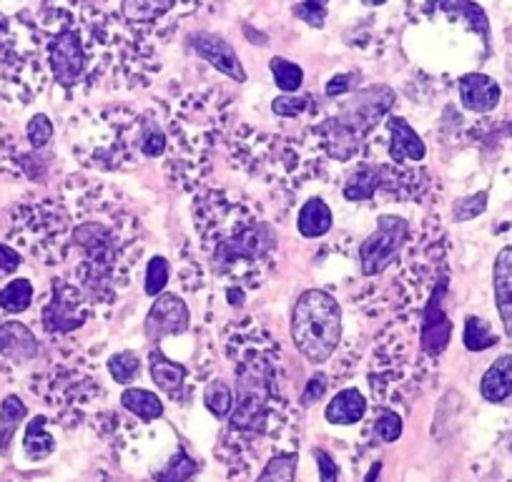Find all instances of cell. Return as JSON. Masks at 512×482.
<instances>
[{
    "label": "cell",
    "instance_id": "cell-1",
    "mask_svg": "<svg viewBox=\"0 0 512 482\" xmlns=\"http://www.w3.org/2000/svg\"><path fill=\"white\" fill-rule=\"evenodd\" d=\"M272 247L274 239L267 224L254 216H246L244 211L241 214L236 211V221L219 226L211 259H214L216 272L241 284L244 279L259 274V267L267 264Z\"/></svg>",
    "mask_w": 512,
    "mask_h": 482
},
{
    "label": "cell",
    "instance_id": "cell-2",
    "mask_svg": "<svg viewBox=\"0 0 512 482\" xmlns=\"http://www.w3.org/2000/svg\"><path fill=\"white\" fill-rule=\"evenodd\" d=\"M342 337V312L337 299L322 289H309L297 299L292 312V339L299 352L312 362L324 365Z\"/></svg>",
    "mask_w": 512,
    "mask_h": 482
},
{
    "label": "cell",
    "instance_id": "cell-3",
    "mask_svg": "<svg viewBox=\"0 0 512 482\" xmlns=\"http://www.w3.org/2000/svg\"><path fill=\"white\" fill-rule=\"evenodd\" d=\"M88 317V299L86 292L76 284H68L56 279L51 289V299L41 312L43 329L48 334H68L73 329L83 327Z\"/></svg>",
    "mask_w": 512,
    "mask_h": 482
},
{
    "label": "cell",
    "instance_id": "cell-4",
    "mask_svg": "<svg viewBox=\"0 0 512 482\" xmlns=\"http://www.w3.org/2000/svg\"><path fill=\"white\" fill-rule=\"evenodd\" d=\"M407 236V221L400 216H382L374 234L359 247V267L362 274L374 277L382 274L397 259L402 241Z\"/></svg>",
    "mask_w": 512,
    "mask_h": 482
},
{
    "label": "cell",
    "instance_id": "cell-5",
    "mask_svg": "<svg viewBox=\"0 0 512 482\" xmlns=\"http://www.w3.org/2000/svg\"><path fill=\"white\" fill-rule=\"evenodd\" d=\"M48 66L53 78L63 88H73L83 81L88 68V51L76 28H63L48 43Z\"/></svg>",
    "mask_w": 512,
    "mask_h": 482
},
{
    "label": "cell",
    "instance_id": "cell-6",
    "mask_svg": "<svg viewBox=\"0 0 512 482\" xmlns=\"http://www.w3.org/2000/svg\"><path fill=\"white\" fill-rule=\"evenodd\" d=\"M392 103H395V91L392 88L372 86L367 91L357 93L354 101H349L347 106H342V113L337 116V121L362 139L377 124L379 118L390 111Z\"/></svg>",
    "mask_w": 512,
    "mask_h": 482
},
{
    "label": "cell",
    "instance_id": "cell-7",
    "mask_svg": "<svg viewBox=\"0 0 512 482\" xmlns=\"http://www.w3.org/2000/svg\"><path fill=\"white\" fill-rule=\"evenodd\" d=\"M189 307L176 294H159L146 317V337L161 342L171 334H184L189 329Z\"/></svg>",
    "mask_w": 512,
    "mask_h": 482
},
{
    "label": "cell",
    "instance_id": "cell-8",
    "mask_svg": "<svg viewBox=\"0 0 512 482\" xmlns=\"http://www.w3.org/2000/svg\"><path fill=\"white\" fill-rule=\"evenodd\" d=\"M191 48L196 51V56L204 58L209 66H214L216 71L224 73V76L234 78L236 83L246 81V71L239 61V53L234 51L229 41H224L216 33H194L191 36Z\"/></svg>",
    "mask_w": 512,
    "mask_h": 482
},
{
    "label": "cell",
    "instance_id": "cell-9",
    "mask_svg": "<svg viewBox=\"0 0 512 482\" xmlns=\"http://www.w3.org/2000/svg\"><path fill=\"white\" fill-rule=\"evenodd\" d=\"M38 357V339L28 324L0 319V362L21 367Z\"/></svg>",
    "mask_w": 512,
    "mask_h": 482
},
{
    "label": "cell",
    "instance_id": "cell-10",
    "mask_svg": "<svg viewBox=\"0 0 512 482\" xmlns=\"http://www.w3.org/2000/svg\"><path fill=\"white\" fill-rule=\"evenodd\" d=\"M445 289L447 282L442 279L440 287L435 289L432 294L430 304H427V312H425V322H422V334H420V347L422 352L430 354V357H437L447 349L452 337V322L450 317L445 314L442 309V297H445Z\"/></svg>",
    "mask_w": 512,
    "mask_h": 482
},
{
    "label": "cell",
    "instance_id": "cell-11",
    "mask_svg": "<svg viewBox=\"0 0 512 482\" xmlns=\"http://www.w3.org/2000/svg\"><path fill=\"white\" fill-rule=\"evenodd\" d=\"M460 103L472 113H490L500 103V83L485 73H467L457 81Z\"/></svg>",
    "mask_w": 512,
    "mask_h": 482
},
{
    "label": "cell",
    "instance_id": "cell-12",
    "mask_svg": "<svg viewBox=\"0 0 512 482\" xmlns=\"http://www.w3.org/2000/svg\"><path fill=\"white\" fill-rule=\"evenodd\" d=\"M492 282H495V302L502 327H505L507 337H512V247H505L497 254Z\"/></svg>",
    "mask_w": 512,
    "mask_h": 482
},
{
    "label": "cell",
    "instance_id": "cell-13",
    "mask_svg": "<svg viewBox=\"0 0 512 482\" xmlns=\"http://www.w3.org/2000/svg\"><path fill=\"white\" fill-rule=\"evenodd\" d=\"M390 156L392 161L402 164V161H422L425 159L427 149H425V141L417 136V131L407 124L405 118L400 116H392L390 124Z\"/></svg>",
    "mask_w": 512,
    "mask_h": 482
},
{
    "label": "cell",
    "instance_id": "cell-14",
    "mask_svg": "<svg viewBox=\"0 0 512 482\" xmlns=\"http://www.w3.org/2000/svg\"><path fill=\"white\" fill-rule=\"evenodd\" d=\"M480 392L487 402H495V405L512 397V354H502L492 362L490 370L482 375Z\"/></svg>",
    "mask_w": 512,
    "mask_h": 482
},
{
    "label": "cell",
    "instance_id": "cell-15",
    "mask_svg": "<svg viewBox=\"0 0 512 482\" xmlns=\"http://www.w3.org/2000/svg\"><path fill=\"white\" fill-rule=\"evenodd\" d=\"M364 412H367V400L362 397V392L347 387L332 397V402L324 410V417L332 425H354V422L362 420Z\"/></svg>",
    "mask_w": 512,
    "mask_h": 482
},
{
    "label": "cell",
    "instance_id": "cell-16",
    "mask_svg": "<svg viewBox=\"0 0 512 482\" xmlns=\"http://www.w3.org/2000/svg\"><path fill=\"white\" fill-rule=\"evenodd\" d=\"M151 377H154L156 387L164 390L169 397H179L181 387H184L186 380V367L179 365V362H171L169 357L154 349L151 352Z\"/></svg>",
    "mask_w": 512,
    "mask_h": 482
},
{
    "label": "cell",
    "instance_id": "cell-17",
    "mask_svg": "<svg viewBox=\"0 0 512 482\" xmlns=\"http://www.w3.org/2000/svg\"><path fill=\"white\" fill-rule=\"evenodd\" d=\"M297 226L304 239H319L332 229V209L322 199H309L299 211Z\"/></svg>",
    "mask_w": 512,
    "mask_h": 482
},
{
    "label": "cell",
    "instance_id": "cell-18",
    "mask_svg": "<svg viewBox=\"0 0 512 482\" xmlns=\"http://www.w3.org/2000/svg\"><path fill=\"white\" fill-rule=\"evenodd\" d=\"M179 0H121V13L128 23L146 26L156 23L176 8Z\"/></svg>",
    "mask_w": 512,
    "mask_h": 482
},
{
    "label": "cell",
    "instance_id": "cell-19",
    "mask_svg": "<svg viewBox=\"0 0 512 482\" xmlns=\"http://www.w3.org/2000/svg\"><path fill=\"white\" fill-rule=\"evenodd\" d=\"M56 450V440L48 432V420L43 415L33 417L26 427V437H23V452L31 462H41L53 455Z\"/></svg>",
    "mask_w": 512,
    "mask_h": 482
},
{
    "label": "cell",
    "instance_id": "cell-20",
    "mask_svg": "<svg viewBox=\"0 0 512 482\" xmlns=\"http://www.w3.org/2000/svg\"><path fill=\"white\" fill-rule=\"evenodd\" d=\"M28 407L21 397L8 395L6 400L0 402V455H8L11 452V442L16 437L18 427L26 420Z\"/></svg>",
    "mask_w": 512,
    "mask_h": 482
},
{
    "label": "cell",
    "instance_id": "cell-21",
    "mask_svg": "<svg viewBox=\"0 0 512 482\" xmlns=\"http://www.w3.org/2000/svg\"><path fill=\"white\" fill-rule=\"evenodd\" d=\"M379 184H382V179H379V166L362 164L352 176H349L347 184H344V199L369 201L377 194Z\"/></svg>",
    "mask_w": 512,
    "mask_h": 482
},
{
    "label": "cell",
    "instance_id": "cell-22",
    "mask_svg": "<svg viewBox=\"0 0 512 482\" xmlns=\"http://www.w3.org/2000/svg\"><path fill=\"white\" fill-rule=\"evenodd\" d=\"M121 402L128 412H134V415L141 417L144 422H154L159 420V417H164V402L149 390H139V387L126 390L121 395Z\"/></svg>",
    "mask_w": 512,
    "mask_h": 482
},
{
    "label": "cell",
    "instance_id": "cell-23",
    "mask_svg": "<svg viewBox=\"0 0 512 482\" xmlns=\"http://www.w3.org/2000/svg\"><path fill=\"white\" fill-rule=\"evenodd\" d=\"M33 284L28 279H13L6 287L0 289V312L6 314H21L31 307L33 302Z\"/></svg>",
    "mask_w": 512,
    "mask_h": 482
},
{
    "label": "cell",
    "instance_id": "cell-24",
    "mask_svg": "<svg viewBox=\"0 0 512 482\" xmlns=\"http://www.w3.org/2000/svg\"><path fill=\"white\" fill-rule=\"evenodd\" d=\"M440 8L442 11L452 13V16H457L460 21L470 23L472 31L482 33L485 38L490 36V26H487L485 11H482L477 3H472V0H440Z\"/></svg>",
    "mask_w": 512,
    "mask_h": 482
},
{
    "label": "cell",
    "instance_id": "cell-25",
    "mask_svg": "<svg viewBox=\"0 0 512 482\" xmlns=\"http://www.w3.org/2000/svg\"><path fill=\"white\" fill-rule=\"evenodd\" d=\"M136 146H139V151L146 156V159H156V156H161L166 151L164 129H161L156 121H151V118L141 121L139 129H136Z\"/></svg>",
    "mask_w": 512,
    "mask_h": 482
},
{
    "label": "cell",
    "instance_id": "cell-26",
    "mask_svg": "<svg viewBox=\"0 0 512 482\" xmlns=\"http://www.w3.org/2000/svg\"><path fill=\"white\" fill-rule=\"evenodd\" d=\"M462 339H465V347L470 349V352H485V349L495 347L497 344V337L495 332H492V327L480 317H467Z\"/></svg>",
    "mask_w": 512,
    "mask_h": 482
},
{
    "label": "cell",
    "instance_id": "cell-27",
    "mask_svg": "<svg viewBox=\"0 0 512 482\" xmlns=\"http://www.w3.org/2000/svg\"><path fill=\"white\" fill-rule=\"evenodd\" d=\"M269 68H272L274 83H277L284 93H297L299 88H302L304 71L297 63L287 61V58H272Z\"/></svg>",
    "mask_w": 512,
    "mask_h": 482
},
{
    "label": "cell",
    "instance_id": "cell-28",
    "mask_svg": "<svg viewBox=\"0 0 512 482\" xmlns=\"http://www.w3.org/2000/svg\"><path fill=\"white\" fill-rule=\"evenodd\" d=\"M206 410L214 417L224 420L231 410H234V395H231V387L224 380H214L204 392Z\"/></svg>",
    "mask_w": 512,
    "mask_h": 482
},
{
    "label": "cell",
    "instance_id": "cell-29",
    "mask_svg": "<svg viewBox=\"0 0 512 482\" xmlns=\"http://www.w3.org/2000/svg\"><path fill=\"white\" fill-rule=\"evenodd\" d=\"M108 372H111V377L118 382V385H128V382H134L141 372L139 354L131 352V349L113 354L111 362H108Z\"/></svg>",
    "mask_w": 512,
    "mask_h": 482
},
{
    "label": "cell",
    "instance_id": "cell-30",
    "mask_svg": "<svg viewBox=\"0 0 512 482\" xmlns=\"http://www.w3.org/2000/svg\"><path fill=\"white\" fill-rule=\"evenodd\" d=\"M297 475V455H277L267 462L256 482H294Z\"/></svg>",
    "mask_w": 512,
    "mask_h": 482
},
{
    "label": "cell",
    "instance_id": "cell-31",
    "mask_svg": "<svg viewBox=\"0 0 512 482\" xmlns=\"http://www.w3.org/2000/svg\"><path fill=\"white\" fill-rule=\"evenodd\" d=\"M196 472V462L186 455L184 450H179V455L164 467V470L156 472V480L159 482H186Z\"/></svg>",
    "mask_w": 512,
    "mask_h": 482
},
{
    "label": "cell",
    "instance_id": "cell-32",
    "mask_svg": "<svg viewBox=\"0 0 512 482\" xmlns=\"http://www.w3.org/2000/svg\"><path fill=\"white\" fill-rule=\"evenodd\" d=\"M171 267L164 257H154L149 262V269H146V294L149 297H159L164 292V287L169 284Z\"/></svg>",
    "mask_w": 512,
    "mask_h": 482
},
{
    "label": "cell",
    "instance_id": "cell-33",
    "mask_svg": "<svg viewBox=\"0 0 512 482\" xmlns=\"http://www.w3.org/2000/svg\"><path fill=\"white\" fill-rule=\"evenodd\" d=\"M327 6L329 0H299L294 6V16L307 23V26L322 28L324 21H327Z\"/></svg>",
    "mask_w": 512,
    "mask_h": 482
},
{
    "label": "cell",
    "instance_id": "cell-34",
    "mask_svg": "<svg viewBox=\"0 0 512 482\" xmlns=\"http://www.w3.org/2000/svg\"><path fill=\"white\" fill-rule=\"evenodd\" d=\"M26 136L28 141H31L33 149H43V146H48V141L53 139V121L46 113H36V116L28 121Z\"/></svg>",
    "mask_w": 512,
    "mask_h": 482
},
{
    "label": "cell",
    "instance_id": "cell-35",
    "mask_svg": "<svg viewBox=\"0 0 512 482\" xmlns=\"http://www.w3.org/2000/svg\"><path fill=\"white\" fill-rule=\"evenodd\" d=\"M309 108L307 96H279L274 98L272 111L282 118H297Z\"/></svg>",
    "mask_w": 512,
    "mask_h": 482
},
{
    "label": "cell",
    "instance_id": "cell-36",
    "mask_svg": "<svg viewBox=\"0 0 512 482\" xmlns=\"http://www.w3.org/2000/svg\"><path fill=\"white\" fill-rule=\"evenodd\" d=\"M487 209V191L470 196V199H462L455 204V219L457 221H470L475 216H480Z\"/></svg>",
    "mask_w": 512,
    "mask_h": 482
},
{
    "label": "cell",
    "instance_id": "cell-37",
    "mask_svg": "<svg viewBox=\"0 0 512 482\" xmlns=\"http://www.w3.org/2000/svg\"><path fill=\"white\" fill-rule=\"evenodd\" d=\"M21 264H23L21 252H16V249L8 247V244H3V241H0V282L8 277H13V274L21 269Z\"/></svg>",
    "mask_w": 512,
    "mask_h": 482
},
{
    "label": "cell",
    "instance_id": "cell-38",
    "mask_svg": "<svg viewBox=\"0 0 512 482\" xmlns=\"http://www.w3.org/2000/svg\"><path fill=\"white\" fill-rule=\"evenodd\" d=\"M402 435V420L395 412H387L377 420V437L382 442H395Z\"/></svg>",
    "mask_w": 512,
    "mask_h": 482
},
{
    "label": "cell",
    "instance_id": "cell-39",
    "mask_svg": "<svg viewBox=\"0 0 512 482\" xmlns=\"http://www.w3.org/2000/svg\"><path fill=\"white\" fill-rule=\"evenodd\" d=\"M314 460H317L319 467V480L322 482H337L339 480V467L332 457L324 450H314Z\"/></svg>",
    "mask_w": 512,
    "mask_h": 482
},
{
    "label": "cell",
    "instance_id": "cell-40",
    "mask_svg": "<svg viewBox=\"0 0 512 482\" xmlns=\"http://www.w3.org/2000/svg\"><path fill=\"white\" fill-rule=\"evenodd\" d=\"M352 78L349 73H339V76H334L332 81L327 83V88H324V93H327L329 98L334 96H344V93L352 91Z\"/></svg>",
    "mask_w": 512,
    "mask_h": 482
},
{
    "label": "cell",
    "instance_id": "cell-41",
    "mask_svg": "<svg viewBox=\"0 0 512 482\" xmlns=\"http://www.w3.org/2000/svg\"><path fill=\"white\" fill-rule=\"evenodd\" d=\"M324 390H327V377H322V375L312 377V380H309V385H307V390H304L302 402H304V405H312L314 400H319V397L324 395Z\"/></svg>",
    "mask_w": 512,
    "mask_h": 482
},
{
    "label": "cell",
    "instance_id": "cell-42",
    "mask_svg": "<svg viewBox=\"0 0 512 482\" xmlns=\"http://www.w3.org/2000/svg\"><path fill=\"white\" fill-rule=\"evenodd\" d=\"M379 472H382V462H374L372 467H369L367 477H364V482H377L379 480Z\"/></svg>",
    "mask_w": 512,
    "mask_h": 482
},
{
    "label": "cell",
    "instance_id": "cell-43",
    "mask_svg": "<svg viewBox=\"0 0 512 482\" xmlns=\"http://www.w3.org/2000/svg\"><path fill=\"white\" fill-rule=\"evenodd\" d=\"M364 3H367V6H384L387 0H364Z\"/></svg>",
    "mask_w": 512,
    "mask_h": 482
},
{
    "label": "cell",
    "instance_id": "cell-44",
    "mask_svg": "<svg viewBox=\"0 0 512 482\" xmlns=\"http://www.w3.org/2000/svg\"><path fill=\"white\" fill-rule=\"evenodd\" d=\"M510 450H512V442H510Z\"/></svg>",
    "mask_w": 512,
    "mask_h": 482
}]
</instances>
